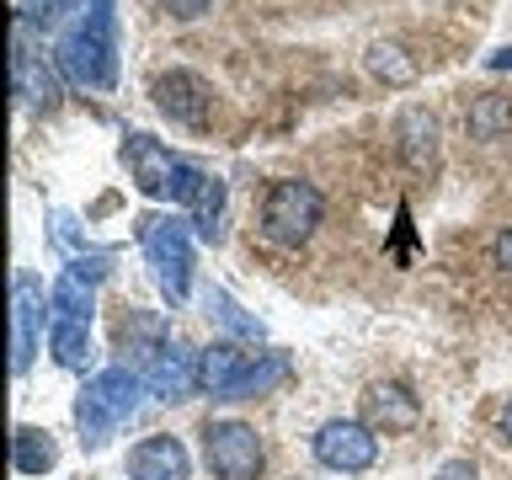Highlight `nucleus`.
Returning <instances> with one entry per match:
<instances>
[{"mask_svg":"<svg viewBox=\"0 0 512 480\" xmlns=\"http://www.w3.org/2000/svg\"><path fill=\"white\" fill-rule=\"evenodd\" d=\"M59 70L70 86L86 91H112L118 86V6L112 0H91L86 16L59 38Z\"/></svg>","mask_w":512,"mask_h":480,"instance_id":"obj_1","label":"nucleus"},{"mask_svg":"<svg viewBox=\"0 0 512 480\" xmlns=\"http://www.w3.org/2000/svg\"><path fill=\"white\" fill-rule=\"evenodd\" d=\"M38 326H43V283L32 272H16V283H11V368L16 374L32 368Z\"/></svg>","mask_w":512,"mask_h":480,"instance_id":"obj_10","label":"nucleus"},{"mask_svg":"<svg viewBox=\"0 0 512 480\" xmlns=\"http://www.w3.org/2000/svg\"><path fill=\"white\" fill-rule=\"evenodd\" d=\"M315 459L336 475H363V470H374V459H379V438L368 422L336 416V422H326L315 432Z\"/></svg>","mask_w":512,"mask_h":480,"instance_id":"obj_8","label":"nucleus"},{"mask_svg":"<svg viewBox=\"0 0 512 480\" xmlns=\"http://www.w3.org/2000/svg\"><path fill=\"white\" fill-rule=\"evenodd\" d=\"M491 256H496V267H502V272H512V230H502V235H496Z\"/></svg>","mask_w":512,"mask_h":480,"instance_id":"obj_27","label":"nucleus"},{"mask_svg":"<svg viewBox=\"0 0 512 480\" xmlns=\"http://www.w3.org/2000/svg\"><path fill=\"white\" fill-rule=\"evenodd\" d=\"M187 224L192 219H176V214L139 219V246H144V262H150V278L171 304H182L192 288V230Z\"/></svg>","mask_w":512,"mask_h":480,"instance_id":"obj_5","label":"nucleus"},{"mask_svg":"<svg viewBox=\"0 0 512 480\" xmlns=\"http://www.w3.org/2000/svg\"><path fill=\"white\" fill-rule=\"evenodd\" d=\"M59 464V443L48 427H16L11 438V470L16 475H48Z\"/></svg>","mask_w":512,"mask_h":480,"instance_id":"obj_17","label":"nucleus"},{"mask_svg":"<svg viewBox=\"0 0 512 480\" xmlns=\"http://www.w3.org/2000/svg\"><path fill=\"white\" fill-rule=\"evenodd\" d=\"M395 139H400V160H406L416 176H427L432 166H438V118H432L427 107H406V112H400Z\"/></svg>","mask_w":512,"mask_h":480,"instance_id":"obj_15","label":"nucleus"},{"mask_svg":"<svg viewBox=\"0 0 512 480\" xmlns=\"http://www.w3.org/2000/svg\"><path fill=\"white\" fill-rule=\"evenodd\" d=\"M91 310H96V294L75 267L48 288V326H91Z\"/></svg>","mask_w":512,"mask_h":480,"instance_id":"obj_16","label":"nucleus"},{"mask_svg":"<svg viewBox=\"0 0 512 480\" xmlns=\"http://www.w3.org/2000/svg\"><path fill=\"white\" fill-rule=\"evenodd\" d=\"M48 352H54L59 368H86L91 326H48Z\"/></svg>","mask_w":512,"mask_h":480,"instance_id":"obj_23","label":"nucleus"},{"mask_svg":"<svg viewBox=\"0 0 512 480\" xmlns=\"http://www.w3.org/2000/svg\"><path fill=\"white\" fill-rule=\"evenodd\" d=\"M320 214H326L320 192H315L310 182H299V176H288V182H272V187H267L262 235L272 240V246H304V240L315 235Z\"/></svg>","mask_w":512,"mask_h":480,"instance_id":"obj_6","label":"nucleus"},{"mask_svg":"<svg viewBox=\"0 0 512 480\" xmlns=\"http://www.w3.org/2000/svg\"><path fill=\"white\" fill-rule=\"evenodd\" d=\"M486 64H491V70H512V48H496Z\"/></svg>","mask_w":512,"mask_h":480,"instance_id":"obj_28","label":"nucleus"},{"mask_svg":"<svg viewBox=\"0 0 512 480\" xmlns=\"http://www.w3.org/2000/svg\"><path fill=\"white\" fill-rule=\"evenodd\" d=\"M464 123H470V134L475 139H502L507 128H512V96H470V112H464Z\"/></svg>","mask_w":512,"mask_h":480,"instance_id":"obj_18","label":"nucleus"},{"mask_svg":"<svg viewBox=\"0 0 512 480\" xmlns=\"http://www.w3.org/2000/svg\"><path fill=\"white\" fill-rule=\"evenodd\" d=\"M75 6H80V0H27V6H22V22L38 27V32H54Z\"/></svg>","mask_w":512,"mask_h":480,"instance_id":"obj_24","label":"nucleus"},{"mask_svg":"<svg viewBox=\"0 0 512 480\" xmlns=\"http://www.w3.org/2000/svg\"><path fill=\"white\" fill-rule=\"evenodd\" d=\"M155 107L182 128H208V118H214V91H208L203 75L171 70V75L155 80Z\"/></svg>","mask_w":512,"mask_h":480,"instance_id":"obj_9","label":"nucleus"},{"mask_svg":"<svg viewBox=\"0 0 512 480\" xmlns=\"http://www.w3.org/2000/svg\"><path fill=\"white\" fill-rule=\"evenodd\" d=\"M368 75L384 80V86H411L416 80V59H406V48H395V43H368Z\"/></svg>","mask_w":512,"mask_h":480,"instance_id":"obj_20","label":"nucleus"},{"mask_svg":"<svg viewBox=\"0 0 512 480\" xmlns=\"http://www.w3.org/2000/svg\"><path fill=\"white\" fill-rule=\"evenodd\" d=\"M187 475H192V459L182 438H171V432H155L128 454V480H187Z\"/></svg>","mask_w":512,"mask_h":480,"instance_id":"obj_14","label":"nucleus"},{"mask_svg":"<svg viewBox=\"0 0 512 480\" xmlns=\"http://www.w3.org/2000/svg\"><path fill=\"white\" fill-rule=\"evenodd\" d=\"M203 310H208V320H219L230 336H240V342H262V320L240 310V304L224 294V288H208V294H203Z\"/></svg>","mask_w":512,"mask_h":480,"instance_id":"obj_19","label":"nucleus"},{"mask_svg":"<svg viewBox=\"0 0 512 480\" xmlns=\"http://www.w3.org/2000/svg\"><path fill=\"white\" fill-rule=\"evenodd\" d=\"M11 80H16V96L27 107H54L59 102V86H54V70L32 54V27L16 16V43H11Z\"/></svg>","mask_w":512,"mask_h":480,"instance_id":"obj_12","label":"nucleus"},{"mask_svg":"<svg viewBox=\"0 0 512 480\" xmlns=\"http://www.w3.org/2000/svg\"><path fill=\"white\" fill-rule=\"evenodd\" d=\"M171 16H182V22H192V16H203L208 11V0H160Z\"/></svg>","mask_w":512,"mask_h":480,"instance_id":"obj_26","label":"nucleus"},{"mask_svg":"<svg viewBox=\"0 0 512 480\" xmlns=\"http://www.w3.org/2000/svg\"><path fill=\"white\" fill-rule=\"evenodd\" d=\"M187 219H192V230H198L203 240H219L224 235V182H219V176H208L203 198L187 208Z\"/></svg>","mask_w":512,"mask_h":480,"instance_id":"obj_22","label":"nucleus"},{"mask_svg":"<svg viewBox=\"0 0 512 480\" xmlns=\"http://www.w3.org/2000/svg\"><path fill=\"white\" fill-rule=\"evenodd\" d=\"M363 422L374 432H411L422 422V400L411 395V384L379 379V384H368V395H363Z\"/></svg>","mask_w":512,"mask_h":480,"instance_id":"obj_11","label":"nucleus"},{"mask_svg":"<svg viewBox=\"0 0 512 480\" xmlns=\"http://www.w3.org/2000/svg\"><path fill=\"white\" fill-rule=\"evenodd\" d=\"M139 390H144V379L134 374V368H123V363H112V368H102L96 379H86V390L75 395L80 443H86V448H102L112 432H118L128 416L139 411Z\"/></svg>","mask_w":512,"mask_h":480,"instance_id":"obj_4","label":"nucleus"},{"mask_svg":"<svg viewBox=\"0 0 512 480\" xmlns=\"http://www.w3.org/2000/svg\"><path fill=\"white\" fill-rule=\"evenodd\" d=\"M128 352H134V374L144 379V390L155 400H187L198 390V352H187L182 336H171V326L160 320H134L128 326Z\"/></svg>","mask_w":512,"mask_h":480,"instance_id":"obj_2","label":"nucleus"},{"mask_svg":"<svg viewBox=\"0 0 512 480\" xmlns=\"http://www.w3.org/2000/svg\"><path fill=\"white\" fill-rule=\"evenodd\" d=\"M251 358H256V352L235 347V342H208V347L198 352V390L214 395V400H235V390H240V379H246Z\"/></svg>","mask_w":512,"mask_h":480,"instance_id":"obj_13","label":"nucleus"},{"mask_svg":"<svg viewBox=\"0 0 512 480\" xmlns=\"http://www.w3.org/2000/svg\"><path fill=\"white\" fill-rule=\"evenodd\" d=\"M123 160H128V176L144 198H160V203H176V208H192L208 187V171H198L192 160L171 155L160 139L150 134H128L123 144Z\"/></svg>","mask_w":512,"mask_h":480,"instance_id":"obj_3","label":"nucleus"},{"mask_svg":"<svg viewBox=\"0 0 512 480\" xmlns=\"http://www.w3.org/2000/svg\"><path fill=\"white\" fill-rule=\"evenodd\" d=\"M502 443L512 448V400H507V406H502Z\"/></svg>","mask_w":512,"mask_h":480,"instance_id":"obj_29","label":"nucleus"},{"mask_svg":"<svg viewBox=\"0 0 512 480\" xmlns=\"http://www.w3.org/2000/svg\"><path fill=\"white\" fill-rule=\"evenodd\" d=\"M438 480H480V470H475L470 459H448L443 470H438Z\"/></svg>","mask_w":512,"mask_h":480,"instance_id":"obj_25","label":"nucleus"},{"mask_svg":"<svg viewBox=\"0 0 512 480\" xmlns=\"http://www.w3.org/2000/svg\"><path fill=\"white\" fill-rule=\"evenodd\" d=\"M283 379H288V358H283V352H256L251 368H246V379H240V390H235V400H256V395L278 390Z\"/></svg>","mask_w":512,"mask_h":480,"instance_id":"obj_21","label":"nucleus"},{"mask_svg":"<svg viewBox=\"0 0 512 480\" xmlns=\"http://www.w3.org/2000/svg\"><path fill=\"white\" fill-rule=\"evenodd\" d=\"M203 459L219 480H256L267 464V448L251 422L224 416V422H203Z\"/></svg>","mask_w":512,"mask_h":480,"instance_id":"obj_7","label":"nucleus"}]
</instances>
